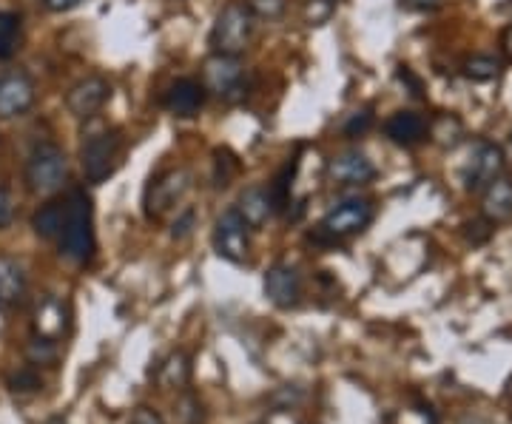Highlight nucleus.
<instances>
[{"mask_svg":"<svg viewBox=\"0 0 512 424\" xmlns=\"http://www.w3.org/2000/svg\"><path fill=\"white\" fill-rule=\"evenodd\" d=\"M259 424H268V422H259Z\"/></svg>","mask_w":512,"mask_h":424,"instance_id":"40","label":"nucleus"},{"mask_svg":"<svg viewBox=\"0 0 512 424\" xmlns=\"http://www.w3.org/2000/svg\"><path fill=\"white\" fill-rule=\"evenodd\" d=\"M214 248L222 259L228 262H245L251 251V228L242 220V214L234 208L222 211L220 220L214 225Z\"/></svg>","mask_w":512,"mask_h":424,"instance_id":"7","label":"nucleus"},{"mask_svg":"<svg viewBox=\"0 0 512 424\" xmlns=\"http://www.w3.org/2000/svg\"><path fill=\"white\" fill-rule=\"evenodd\" d=\"M481 214H484V220H490L493 225L512 220V180L510 177H504V174H501L498 180H493V183L484 188Z\"/></svg>","mask_w":512,"mask_h":424,"instance_id":"19","label":"nucleus"},{"mask_svg":"<svg viewBox=\"0 0 512 424\" xmlns=\"http://www.w3.org/2000/svg\"><path fill=\"white\" fill-rule=\"evenodd\" d=\"M80 3H83V0H43V6H46L49 12H72Z\"/></svg>","mask_w":512,"mask_h":424,"instance_id":"37","label":"nucleus"},{"mask_svg":"<svg viewBox=\"0 0 512 424\" xmlns=\"http://www.w3.org/2000/svg\"><path fill=\"white\" fill-rule=\"evenodd\" d=\"M69 305L57 296H46L35 311V333L40 339L57 342L63 333L69 331Z\"/></svg>","mask_w":512,"mask_h":424,"instance_id":"15","label":"nucleus"},{"mask_svg":"<svg viewBox=\"0 0 512 424\" xmlns=\"http://www.w3.org/2000/svg\"><path fill=\"white\" fill-rule=\"evenodd\" d=\"M461 74L473 83H490L501 74V60L495 55H473L461 63Z\"/></svg>","mask_w":512,"mask_h":424,"instance_id":"23","label":"nucleus"},{"mask_svg":"<svg viewBox=\"0 0 512 424\" xmlns=\"http://www.w3.org/2000/svg\"><path fill=\"white\" fill-rule=\"evenodd\" d=\"M26 299V271L18 259L0 254V308L12 311Z\"/></svg>","mask_w":512,"mask_h":424,"instance_id":"17","label":"nucleus"},{"mask_svg":"<svg viewBox=\"0 0 512 424\" xmlns=\"http://www.w3.org/2000/svg\"><path fill=\"white\" fill-rule=\"evenodd\" d=\"M69 180V160L66 151L55 143H43L32 151L26 163V185L32 194H57Z\"/></svg>","mask_w":512,"mask_h":424,"instance_id":"5","label":"nucleus"},{"mask_svg":"<svg viewBox=\"0 0 512 424\" xmlns=\"http://www.w3.org/2000/svg\"><path fill=\"white\" fill-rule=\"evenodd\" d=\"M373 126V114L370 111H356V114H350V120L345 123V137H362L367 134Z\"/></svg>","mask_w":512,"mask_h":424,"instance_id":"31","label":"nucleus"},{"mask_svg":"<svg viewBox=\"0 0 512 424\" xmlns=\"http://www.w3.org/2000/svg\"><path fill=\"white\" fill-rule=\"evenodd\" d=\"M370 222H373V203L365 200V197H353V200H345L336 208H330L328 214L322 217V222H319V228H316V234H313L311 240L336 245V242L362 234Z\"/></svg>","mask_w":512,"mask_h":424,"instance_id":"4","label":"nucleus"},{"mask_svg":"<svg viewBox=\"0 0 512 424\" xmlns=\"http://www.w3.org/2000/svg\"><path fill=\"white\" fill-rule=\"evenodd\" d=\"M493 222L490 220H476V222H467V240L473 242V245H484V242L493 237Z\"/></svg>","mask_w":512,"mask_h":424,"instance_id":"33","label":"nucleus"},{"mask_svg":"<svg viewBox=\"0 0 512 424\" xmlns=\"http://www.w3.org/2000/svg\"><path fill=\"white\" fill-rule=\"evenodd\" d=\"M242 77H245V69L239 66L237 57L214 55L205 60L202 86H205V92H214L217 97H231L242 89Z\"/></svg>","mask_w":512,"mask_h":424,"instance_id":"11","label":"nucleus"},{"mask_svg":"<svg viewBox=\"0 0 512 424\" xmlns=\"http://www.w3.org/2000/svg\"><path fill=\"white\" fill-rule=\"evenodd\" d=\"M12 220H15V200H12V191L0 185V228H6Z\"/></svg>","mask_w":512,"mask_h":424,"instance_id":"34","label":"nucleus"},{"mask_svg":"<svg viewBox=\"0 0 512 424\" xmlns=\"http://www.w3.org/2000/svg\"><path fill=\"white\" fill-rule=\"evenodd\" d=\"M194 185V174L188 168H171L163 177H157L146 191V214L151 220H160L168 211L183 203L185 194Z\"/></svg>","mask_w":512,"mask_h":424,"instance_id":"6","label":"nucleus"},{"mask_svg":"<svg viewBox=\"0 0 512 424\" xmlns=\"http://www.w3.org/2000/svg\"><path fill=\"white\" fill-rule=\"evenodd\" d=\"M214 157H217V163H214V166H217V174H214V180H217V185H228L231 183V177H234V174H237V168H239V163H237V157H234V154H231V151H217V154H214Z\"/></svg>","mask_w":512,"mask_h":424,"instance_id":"29","label":"nucleus"},{"mask_svg":"<svg viewBox=\"0 0 512 424\" xmlns=\"http://www.w3.org/2000/svg\"><path fill=\"white\" fill-rule=\"evenodd\" d=\"M57 245H60V257H66L74 265H86L94 257V248H97L94 211L86 191L69 194V214H66V225L57 237Z\"/></svg>","mask_w":512,"mask_h":424,"instance_id":"1","label":"nucleus"},{"mask_svg":"<svg viewBox=\"0 0 512 424\" xmlns=\"http://www.w3.org/2000/svg\"><path fill=\"white\" fill-rule=\"evenodd\" d=\"M328 177L333 185H367L376 180V166L365 151H342L328 163Z\"/></svg>","mask_w":512,"mask_h":424,"instance_id":"12","label":"nucleus"},{"mask_svg":"<svg viewBox=\"0 0 512 424\" xmlns=\"http://www.w3.org/2000/svg\"><path fill=\"white\" fill-rule=\"evenodd\" d=\"M504 174V151L490 143V140H481L470 151V163L464 171V183L467 191H481L487 185L498 180Z\"/></svg>","mask_w":512,"mask_h":424,"instance_id":"10","label":"nucleus"},{"mask_svg":"<svg viewBox=\"0 0 512 424\" xmlns=\"http://www.w3.org/2000/svg\"><path fill=\"white\" fill-rule=\"evenodd\" d=\"M191 379V356L183 351H174L160 368V382L165 388H185Z\"/></svg>","mask_w":512,"mask_h":424,"instance_id":"21","label":"nucleus"},{"mask_svg":"<svg viewBox=\"0 0 512 424\" xmlns=\"http://www.w3.org/2000/svg\"><path fill=\"white\" fill-rule=\"evenodd\" d=\"M111 86L106 77L89 74L83 80H77L69 94H66V109L72 111L77 120H92L97 111L109 103Z\"/></svg>","mask_w":512,"mask_h":424,"instance_id":"9","label":"nucleus"},{"mask_svg":"<svg viewBox=\"0 0 512 424\" xmlns=\"http://www.w3.org/2000/svg\"><path fill=\"white\" fill-rule=\"evenodd\" d=\"M123 151H126V143H123V134L117 129H103L89 134L83 148H80V166H83L86 183H106L123 163Z\"/></svg>","mask_w":512,"mask_h":424,"instance_id":"2","label":"nucleus"},{"mask_svg":"<svg viewBox=\"0 0 512 424\" xmlns=\"http://www.w3.org/2000/svg\"><path fill=\"white\" fill-rule=\"evenodd\" d=\"M66 214H69V197L66 200H52V203L40 205L35 217H32V228L37 237L43 240H57L63 225H66Z\"/></svg>","mask_w":512,"mask_h":424,"instance_id":"20","label":"nucleus"},{"mask_svg":"<svg viewBox=\"0 0 512 424\" xmlns=\"http://www.w3.org/2000/svg\"><path fill=\"white\" fill-rule=\"evenodd\" d=\"M46 424H66V419H63V416H52Z\"/></svg>","mask_w":512,"mask_h":424,"instance_id":"39","label":"nucleus"},{"mask_svg":"<svg viewBox=\"0 0 512 424\" xmlns=\"http://www.w3.org/2000/svg\"><path fill=\"white\" fill-rule=\"evenodd\" d=\"M20 18L15 12H3L0 9V60H12L20 49Z\"/></svg>","mask_w":512,"mask_h":424,"instance_id":"22","label":"nucleus"},{"mask_svg":"<svg viewBox=\"0 0 512 424\" xmlns=\"http://www.w3.org/2000/svg\"><path fill=\"white\" fill-rule=\"evenodd\" d=\"M441 0H402V9L407 12H436Z\"/></svg>","mask_w":512,"mask_h":424,"instance_id":"36","label":"nucleus"},{"mask_svg":"<svg viewBox=\"0 0 512 424\" xmlns=\"http://www.w3.org/2000/svg\"><path fill=\"white\" fill-rule=\"evenodd\" d=\"M265 296L274 302L276 308H296L302 299V277L293 265L279 262L265 274Z\"/></svg>","mask_w":512,"mask_h":424,"instance_id":"13","label":"nucleus"},{"mask_svg":"<svg viewBox=\"0 0 512 424\" xmlns=\"http://www.w3.org/2000/svg\"><path fill=\"white\" fill-rule=\"evenodd\" d=\"M35 80L26 72L0 74V120H15L35 106Z\"/></svg>","mask_w":512,"mask_h":424,"instance_id":"8","label":"nucleus"},{"mask_svg":"<svg viewBox=\"0 0 512 424\" xmlns=\"http://www.w3.org/2000/svg\"><path fill=\"white\" fill-rule=\"evenodd\" d=\"M501 52L507 60H512V23L504 29V35H501Z\"/></svg>","mask_w":512,"mask_h":424,"instance_id":"38","label":"nucleus"},{"mask_svg":"<svg viewBox=\"0 0 512 424\" xmlns=\"http://www.w3.org/2000/svg\"><path fill=\"white\" fill-rule=\"evenodd\" d=\"M194 225H197V211H194V208H185L183 214H177V220H174V225H171V237H174V240H185V237H191Z\"/></svg>","mask_w":512,"mask_h":424,"instance_id":"30","label":"nucleus"},{"mask_svg":"<svg viewBox=\"0 0 512 424\" xmlns=\"http://www.w3.org/2000/svg\"><path fill=\"white\" fill-rule=\"evenodd\" d=\"M427 134L444 148H453L461 143V137H464V126H461V120L453 117V114H439L430 126H427Z\"/></svg>","mask_w":512,"mask_h":424,"instance_id":"24","label":"nucleus"},{"mask_svg":"<svg viewBox=\"0 0 512 424\" xmlns=\"http://www.w3.org/2000/svg\"><path fill=\"white\" fill-rule=\"evenodd\" d=\"M205 103V86L191 80V77H180L168 86L165 92V109L177 117H194Z\"/></svg>","mask_w":512,"mask_h":424,"instance_id":"14","label":"nucleus"},{"mask_svg":"<svg viewBox=\"0 0 512 424\" xmlns=\"http://www.w3.org/2000/svg\"><path fill=\"white\" fill-rule=\"evenodd\" d=\"M26 356H29L32 365H52L57 359V342L35 336V339L29 342V348H26Z\"/></svg>","mask_w":512,"mask_h":424,"instance_id":"26","label":"nucleus"},{"mask_svg":"<svg viewBox=\"0 0 512 424\" xmlns=\"http://www.w3.org/2000/svg\"><path fill=\"white\" fill-rule=\"evenodd\" d=\"M237 211L242 214V220L248 222V228H265L268 220L274 217L276 205L274 197H271V191L268 188H262V185H251V188H245L242 194H239V205Z\"/></svg>","mask_w":512,"mask_h":424,"instance_id":"16","label":"nucleus"},{"mask_svg":"<svg viewBox=\"0 0 512 424\" xmlns=\"http://www.w3.org/2000/svg\"><path fill=\"white\" fill-rule=\"evenodd\" d=\"M387 137L396 143V146L413 148L427 140V120L416 114V111H396L387 123H384Z\"/></svg>","mask_w":512,"mask_h":424,"instance_id":"18","label":"nucleus"},{"mask_svg":"<svg viewBox=\"0 0 512 424\" xmlns=\"http://www.w3.org/2000/svg\"><path fill=\"white\" fill-rule=\"evenodd\" d=\"M251 35H254V15L248 12V6L245 3H228L214 20L208 43H211L214 55L239 57L248 49Z\"/></svg>","mask_w":512,"mask_h":424,"instance_id":"3","label":"nucleus"},{"mask_svg":"<svg viewBox=\"0 0 512 424\" xmlns=\"http://www.w3.org/2000/svg\"><path fill=\"white\" fill-rule=\"evenodd\" d=\"M245 6L254 20H279L288 9V0H248Z\"/></svg>","mask_w":512,"mask_h":424,"instance_id":"25","label":"nucleus"},{"mask_svg":"<svg viewBox=\"0 0 512 424\" xmlns=\"http://www.w3.org/2000/svg\"><path fill=\"white\" fill-rule=\"evenodd\" d=\"M299 402H302V390L291 388V385L279 388L274 396H271V405H274L276 410H291V407L299 405Z\"/></svg>","mask_w":512,"mask_h":424,"instance_id":"32","label":"nucleus"},{"mask_svg":"<svg viewBox=\"0 0 512 424\" xmlns=\"http://www.w3.org/2000/svg\"><path fill=\"white\" fill-rule=\"evenodd\" d=\"M128 424H165V422L160 419V413H157V410H151V407H137Z\"/></svg>","mask_w":512,"mask_h":424,"instance_id":"35","label":"nucleus"},{"mask_svg":"<svg viewBox=\"0 0 512 424\" xmlns=\"http://www.w3.org/2000/svg\"><path fill=\"white\" fill-rule=\"evenodd\" d=\"M9 388L15 393H37L43 388V379L35 368H20L12 379H9Z\"/></svg>","mask_w":512,"mask_h":424,"instance_id":"28","label":"nucleus"},{"mask_svg":"<svg viewBox=\"0 0 512 424\" xmlns=\"http://www.w3.org/2000/svg\"><path fill=\"white\" fill-rule=\"evenodd\" d=\"M333 12H336V0H308L305 3V23L322 26V23H328Z\"/></svg>","mask_w":512,"mask_h":424,"instance_id":"27","label":"nucleus"}]
</instances>
